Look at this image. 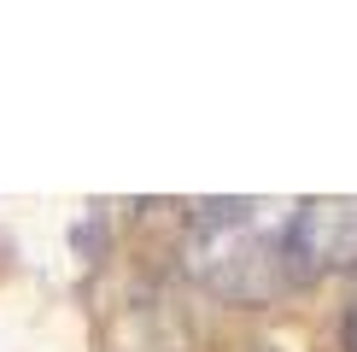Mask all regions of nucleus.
Instances as JSON below:
<instances>
[{"instance_id":"f257e3e1","label":"nucleus","mask_w":357,"mask_h":352,"mask_svg":"<svg viewBox=\"0 0 357 352\" xmlns=\"http://www.w3.org/2000/svg\"><path fill=\"white\" fill-rule=\"evenodd\" d=\"M188 258L205 288L229 300H270L310 276L305 200H211L193 212Z\"/></svg>"},{"instance_id":"f03ea898","label":"nucleus","mask_w":357,"mask_h":352,"mask_svg":"<svg viewBox=\"0 0 357 352\" xmlns=\"http://www.w3.org/2000/svg\"><path fill=\"white\" fill-rule=\"evenodd\" d=\"M346 352H357V300L346 305Z\"/></svg>"}]
</instances>
